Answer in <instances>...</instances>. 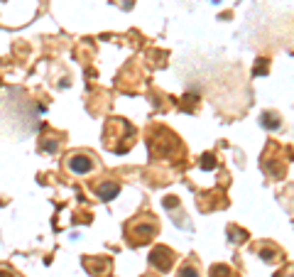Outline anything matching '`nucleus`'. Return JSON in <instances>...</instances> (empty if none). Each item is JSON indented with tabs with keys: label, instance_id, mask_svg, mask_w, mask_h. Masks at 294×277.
Here are the masks:
<instances>
[{
	"label": "nucleus",
	"instance_id": "nucleus-6",
	"mask_svg": "<svg viewBox=\"0 0 294 277\" xmlns=\"http://www.w3.org/2000/svg\"><path fill=\"white\" fill-rule=\"evenodd\" d=\"M96 194L101 196L103 201H113L116 196L120 194V184L113 182V179H110V182H101V184L96 186Z\"/></svg>",
	"mask_w": 294,
	"mask_h": 277
},
{
	"label": "nucleus",
	"instance_id": "nucleus-10",
	"mask_svg": "<svg viewBox=\"0 0 294 277\" xmlns=\"http://www.w3.org/2000/svg\"><path fill=\"white\" fill-rule=\"evenodd\" d=\"M196 106H199V96H194V93L184 96V101H181V110H189V113H194V110H196Z\"/></svg>",
	"mask_w": 294,
	"mask_h": 277
},
{
	"label": "nucleus",
	"instance_id": "nucleus-13",
	"mask_svg": "<svg viewBox=\"0 0 294 277\" xmlns=\"http://www.w3.org/2000/svg\"><path fill=\"white\" fill-rule=\"evenodd\" d=\"M208 277H231V270L226 265H213L208 270Z\"/></svg>",
	"mask_w": 294,
	"mask_h": 277
},
{
	"label": "nucleus",
	"instance_id": "nucleus-11",
	"mask_svg": "<svg viewBox=\"0 0 294 277\" xmlns=\"http://www.w3.org/2000/svg\"><path fill=\"white\" fill-rule=\"evenodd\" d=\"M277 255H279V250L277 248H272V246H263L260 248V260H265V262H272V260H277Z\"/></svg>",
	"mask_w": 294,
	"mask_h": 277
},
{
	"label": "nucleus",
	"instance_id": "nucleus-17",
	"mask_svg": "<svg viewBox=\"0 0 294 277\" xmlns=\"http://www.w3.org/2000/svg\"><path fill=\"white\" fill-rule=\"evenodd\" d=\"M0 277H15L10 270H0Z\"/></svg>",
	"mask_w": 294,
	"mask_h": 277
},
{
	"label": "nucleus",
	"instance_id": "nucleus-15",
	"mask_svg": "<svg viewBox=\"0 0 294 277\" xmlns=\"http://www.w3.org/2000/svg\"><path fill=\"white\" fill-rule=\"evenodd\" d=\"M162 204H164V209H176L179 206V199H176V196H164V199H162Z\"/></svg>",
	"mask_w": 294,
	"mask_h": 277
},
{
	"label": "nucleus",
	"instance_id": "nucleus-8",
	"mask_svg": "<svg viewBox=\"0 0 294 277\" xmlns=\"http://www.w3.org/2000/svg\"><path fill=\"white\" fill-rule=\"evenodd\" d=\"M228 241L231 243H245L248 241V231H243V228H238V226H228Z\"/></svg>",
	"mask_w": 294,
	"mask_h": 277
},
{
	"label": "nucleus",
	"instance_id": "nucleus-1",
	"mask_svg": "<svg viewBox=\"0 0 294 277\" xmlns=\"http://www.w3.org/2000/svg\"><path fill=\"white\" fill-rule=\"evenodd\" d=\"M150 218H137L130 228H125V238L132 241V246H142L147 241H152L155 235H157V221L152 218V214H147Z\"/></svg>",
	"mask_w": 294,
	"mask_h": 277
},
{
	"label": "nucleus",
	"instance_id": "nucleus-3",
	"mask_svg": "<svg viewBox=\"0 0 294 277\" xmlns=\"http://www.w3.org/2000/svg\"><path fill=\"white\" fill-rule=\"evenodd\" d=\"M150 265L155 267V270H160V272H169L172 270V265H174V250L172 248H167V246H155L152 250H150Z\"/></svg>",
	"mask_w": 294,
	"mask_h": 277
},
{
	"label": "nucleus",
	"instance_id": "nucleus-2",
	"mask_svg": "<svg viewBox=\"0 0 294 277\" xmlns=\"http://www.w3.org/2000/svg\"><path fill=\"white\" fill-rule=\"evenodd\" d=\"M147 145H150V150H152L155 157H169V154L179 147V140H176V135H174L172 130H167V128H155V135L147 140Z\"/></svg>",
	"mask_w": 294,
	"mask_h": 277
},
{
	"label": "nucleus",
	"instance_id": "nucleus-5",
	"mask_svg": "<svg viewBox=\"0 0 294 277\" xmlns=\"http://www.w3.org/2000/svg\"><path fill=\"white\" fill-rule=\"evenodd\" d=\"M84 267H86L93 277H105V275L110 272V267H113V262H110V258L88 255V258H84Z\"/></svg>",
	"mask_w": 294,
	"mask_h": 277
},
{
	"label": "nucleus",
	"instance_id": "nucleus-9",
	"mask_svg": "<svg viewBox=\"0 0 294 277\" xmlns=\"http://www.w3.org/2000/svg\"><path fill=\"white\" fill-rule=\"evenodd\" d=\"M176 277H201V272H199V267H196V265H191V262H184V265L179 267Z\"/></svg>",
	"mask_w": 294,
	"mask_h": 277
},
{
	"label": "nucleus",
	"instance_id": "nucleus-7",
	"mask_svg": "<svg viewBox=\"0 0 294 277\" xmlns=\"http://www.w3.org/2000/svg\"><path fill=\"white\" fill-rule=\"evenodd\" d=\"M260 125H263L265 130H279V128H282V118H279L277 110H265V113L260 115Z\"/></svg>",
	"mask_w": 294,
	"mask_h": 277
},
{
	"label": "nucleus",
	"instance_id": "nucleus-12",
	"mask_svg": "<svg viewBox=\"0 0 294 277\" xmlns=\"http://www.w3.org/2000/svg\"><path fill=\"white\" fill-rule=\"evenodd\" d=\"M270 71V62L265 59V57H260L255 62V69H252V76H263V74H267Z\"/></svg>",
	"mask_w": 294,
	"mask_h": 277
},
{
	"label": "nucleus",
	"instance_id": "nucleus-16",
	"mask_svg": "<svg viewBox=\"0 0 294 277\" xmlns=\"http://www.w3.org/2000/svg\"><path fill=\"white\" fill-rule=\"evenodd\" d=\"M42 150H47V152H57V150H59V142H57V140H44V142H42Z\"/></svg>",
	"mask_w": 294,
	"mask_h": 277
},
{
	"label": "nucleus",
	"instance_id": "nucleus-4",
	"mask_svg": "<svg viewBox=\"0 0 294 277\" xmlns=\"http://www.w3.org/2000/svg\"><path fill=\"white\" fill-rule=\"evenodd\" d=\"M69 169L74 174H88L93 169V154H86V152H76V154H71L69 157Z\"/></svg>",
	"mask_w": 294,
	"mask_h": 277
},
{
	"label": "nucleus",
	"instance_id": "nucleus-14",
	"mask_svg": "<svg viewBox=\"0 0 294 277\" xmlns=\"http://www.w3.org/2000/svg\"><path fill=\"white\" fill-rule=\"evenodd\" d=\"M201 169H216V157L208 152V154H201V160H199Z\"/></svg>",
	"mask_w": 294,
	"mask_h": 277
}]
</instances>
